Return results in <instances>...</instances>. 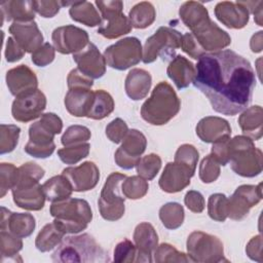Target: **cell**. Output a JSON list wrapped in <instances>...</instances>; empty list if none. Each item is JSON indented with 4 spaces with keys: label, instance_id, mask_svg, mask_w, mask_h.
Returning <instances> with one entry per match:
<instances>
[{
    "label": "cell",
    "instance_id": "cell-38",
    "mask_svg": "<svg viewBox=\"0 0 263 263\" xmlns=\"http://www.w3.org/2000/svg\"><path fill=\"white\" fill-rule=\"evenodd\" d=\"M184 218V208L178 202H167L159 210V219L167 229L174 230L179 228L183 224Z\"/></svg>",
    "mask_w": 263,
    "mask_h": 263
},
{
    "label": "cell",
    "instance_id": "cell-55",
    "mask_svg": "<svg viewBox=\"0 0 263 263\" xmlns=\"http://www.w3.org/2000/svg\"><path fill=\"white\" fill-rule=\"evenodd\" d=\"M35 12L42 17H53L62 7V1H32Z\"/></svg>",
    "mask_w": 263,
    "mask_h": 263
},
{
    "label": "cell",
    "instance_id": "cell-31",
    "mask_svg": "<svg viewBox=\"0 0 263 263\" xmlns=\"http://www.w3.org/2000/svg\"><path fill=\"white\" fill-rule=\"evenodd\" d=\"M238 124L243 136L253 141L260 140L263 135V110L259 105L249 107L238 117Z\"/></svg>",
    "mask_w": 263,
    "mask_h": 263
},
{
    "label": "cell",
    "instance_id": "cell-59",
    "mask_svg": "<svg viewBox=\"0 0 263 263\" xmlns=\"http://www.w3.org/2000/svg\"><path fill=\"white\" fill-rule=\"evenodd\" d=\"M26 51L21 47V45L13 39V37H8L5 45V60L8 63H14L23 59Z\"/></svg>",
    "mask_w": 263,
    "mask_h": 263
},
{
    "label": "cell",
    "instance_id": "cell-51",
    "mask_svg": "<svg viewBox=\"0 0 263 263\" xmlns=\"http://www.w3.org/2000/svg\"><path fill=\"white\" fill-rule=\"evenodd\" d=\"M198 158H199V153L193 145L183 144L177 149L174 160L183 162L195 170Z\"/></svg>",
    "mask_w": 263,
    "mask_h": 263
},
{
    "label": "cell",
    "instance_id": "cell-33",
    "mask_svg": "<svg viewBox=\"0 0 263 263\" xmlns=\"http://www.w3.org/2000/svg\"><path fill=\"white\" fill-rule=\"evenodd\" d=\"M45 197L50 202L61 201L71 197L72 186L64 175L53 176L42 185Z\"/></svg>",
    "mask_w": 263,
    "mask_h": 263
},
{
    "label": "cell",
    "instance_id": "cell-25",
    "mask_svg": "<svg viewBox=\"0 0 263 263\" xmlns=\"http://www.w3.org/2000/svg\"><path fill=\"white\" fill-rule=\"evenodd\" d=\"M14 203L27 211H40L45 203L46 197L42 185H16L11 189Z\"/></svg>",
    "mask_w": 263,
    "mask_h": 263
},
{
    "label": "cell",
    "instance_id": "cell-12",
    "mask_svg": "<svg viewBox=\"0 0 263 263\" xmlns=\"http://www.w3.org/2000/svg\"><path fill=\"white\" fill-rule=\"evenodd\" d=\"M262 199V184L240 185L227 198V216L235 221L242 220L250 210Z\"/></svg>",
    "mask_w": 263,
    "mask_h": 263
},
{
    "label": "cell",
    "instance_id": "cell-27",
    "mask_svg": "<svg viewBox=\"0 0 263 263\" xmlns=\"http://www.w3.org/2000/svg\"><path fill=\"white\" fill-rule=\"evenodd\" d=\"M95 90L85 87L69 88L65 97L67 111L75 117H87L92 105Z\"/></svg>",
    "mask_w": 263,
    "mask_h": 263
},
{
    "label": "cell",
    "instance_id": "cell-58",
    "mask_svg": "<svg viewBox=\"0 0 263 263\" xmlns=\"http://www.w3.org/2000/svg\"><path fill=\"white\" fill-rule=\"evenodd\" d=\"M68 87L74 88V87H85V88H91L93 85V80L89 77L82 74L77 68L70 71L67 77Z\"/></svg>",
    "mask_w": 263,
    "mask_h": 263
},
{
    "label": "cell",
    "instance_id": "cell-2",
    "mask_svg": "<svg viewBox=\"0 0 263 263\" xmlns=\"http://www.w3.org/2000/svg\"><path fill=\"white\" fill-rule=\"evenodd\" d=\"M51 259L59 263L109 262L108 253L89 234L67 236L52 253Z\"/></svg>",
    "mask_w": 263,
    "mask_h": 263
},
{
    "label": "cell",
    "instance_id": "cell-35",
    "mask_svg": "<svg viewBox=\"0 0 263 263\" xmlns=\"http://www.w3.org/2000/svg\"><path fill=\"white\" fill-rule=\"evenodd\" d=\"M179 15L184 25L192 30L198 24L210 17L208 9L201 2L187 1L179 9Z\"/></svg>",
    "mask_w": 263,
    "mask_h": 263
},
{
    "label": "cell",
    "instance_id": "cell-21",
    "mask_svg": "<svg viewBox=\"0 0 263 263\" xmlns=\"http://www.w3.org/2000/svg\"><path fill=\"white\" fill-rule=\"evenodd\" d=\"M36 227V221L33 215L28 213H12L4 206H1L0 230L8 231L13 235L25 238L30 236Z\"/></svg>",
    "mask_w": 263,
    "mask_h": 263
},
{
    "label": "cell",
    "instance_id": "cell-48",
    "mask_svg": "<svg viewBox=\"0 0 263 263\" xmlns=\"http://www.w3.org/2000/svg\"><path fill=\"white\" fill-rule=\"evenodd\" d=\"M91 137V133L88 127L83 125L74 124L69 126L61 138V143L66 146H71L75 144L85 143Z\"/></svg>",
    "mask_w": 263,
    "mask_h": 263
},
{
    "label": "cell",
    "instance_id": "cell-16",
    "mask_svg": "<svg viewBox=\"0 0 263 263\" xmlns=\"http://www.w3.org/2000/svg\"><path fill=\"white\" fill-rule=\"evenodd\" d=\"M191 33L204 52L219 51L231 43L229 34L222 30L210 17L194 27L191 30Z\"/></svg>",
    "mask_w": 263,
    "mask_h": 263
},
{
    "label": "cell",
    "instance_id": "cell-47",
    "mask_svg": "<svg viewBox=\"0 0 263 263\" xmlns=\"http://www.w3.org/2000/svg\"><path fill=\"white\" fill-rule=\"evenodd\" d=\"M18 177V167L12 163H0V197H4L8 190L12 189Z\"/></svg>",
    "mask_w": 263,
    "mask_h": 263
},
{
    "label": "cell",
    "instance_id": "cell-60",
    "mask_svg": "<svg viewBox=\"0 0 263 263\" xmlns=\"http://www.w3.org/2000/svg\"><path fill=\"white\" fill-rule=\"evenodd\" d=\"M246 253L248 257L254 261L262 262V236L261 234L256 235L250 239L246 247Z\"/></svg>",
    "mask_w": 263,
    "mask_h": 263
},
{
    "label": "cell",
    "instance_id": "cell-53",
    "mask_svg": "<svg viewBox=\"0 0 263 263\" xmlns=\"http://www.w3.org/2000/svg\"><path fill=\"white\" fill-rule=\"evenodd\" d=\"M55 57V49L54 47L46 42L43 43L42 46H40L37 50H35L32 53L31 60L33 62V64H35L38 67H45L47 65H49Z\"/></svg>",
    "mask_w": 263,
    "mask_h": 263
},
{
    "label": "cell",
    "instance_id": "cell-46",
    "mask_svg": "<svg viewBox=\"0 0 263 263\" xmlns=\"http://www.w3.org/2000/svg\"><path fill=\"white\" fill-rule=\"evenodd\" d=\"M208 214L211 219L224 222L227 216V197L223 193H214L208 200Z\"/></svg>",
    "mask_w": 263,
    "mask_h": 263
},
{
    "label": "cell",
    "instance_id": "cell-3",
    "mask_svg": "<svg viewBox=\"0 0 263 263\" xmlns=\"http://www.w3.org/2000/svg\"><path fill=\"white\" fill-rule=\"evenodd\" d=\"M180 108L181 101L173 86L160 81L142 105L141 116L152 125H163L179 113Z\"/></svg>",
    "mask_w": 263,
    "mask_h": 263
},
{
    "label": "cell",
    "instance_id": "cell-30",
    "mask_svg": "<svg viewBox=\"0 0 263 263\" xmlns=\"http://www.w3.org/2000/svg\"><path fill=\"white\" fill-rule=\"evenodd\" d=\"M2 24L6 21L32 22L35 18V10L32 1L9 0L0 3Z\"/></svg>",
    "mask_w": 263,
    "mask_h": 263
},
{
    "label": "cell",
    "instance_id": "cell-28",
    "mask_svg": "<svg viewBox=\"0 0 263 263\" xmlns=\"http://www.w3.org/2000/svg\"><path fill=\"white\" fill-rule=\"evenodd\" d=\"M152 84L150 73L144 69H132L125 78L124 88L127 97L134 101H139L148 95Z\"/></svg>",
    "mask_w": 263,
    "mask_h": 263
},
{
    "label": "cell",
    "instance_id": "cell-20",
    "mask_svg": "<svg viewBox=\"0 0 263 263\" xmlns=\"http://www.w3.org/2000/svg\"><path fill=\"white\" fill-rule=\"evenodd\" d=\"M8 31L26 52L33 53L43 45V35L34 21L13 22Z\"/></svg>",
    "mask_w": 263,
    "mask_h": 263
},
{
    "label": "cell",
    "instance_id": "cell-40",
    "mask_svg": "<svg viewBox=\"0 0 263 263\" xmlns=\"http://www.w3.org/2000/svg\"><path fill=\"white\" fill-rule=\"evenodd\" d=\"M149 189L147 180L141 176L126 177L121 183V192L125 198L140 199L144 197Z\"/></svg>",
    "mask_w": 263,
    "mask_h": 263
},
{
    "label": "cell",
    "instance_id": "cell-42",
    "mask_svg": "<svg viewBox=\"0 0 263 263\" xmlns=\"http://www.w3.org/2000/svg\"><path fill=\"white\" fill-rule=\"evenodd\" d=\"M161 167V158L155 153H150L140 158L136 164V170L139 176L147 181L153 180Z\"/></svg>",
    "mask_w": 263,
    "mask_h": 263
},
{
    "label": "cell",
    "instance_id": "cell-19",
    "mask_svg": "<svg viewBox=\"0 0 263 263\" xmlns=\"http://www.w3.org/2000/svg\"><path fill=\"white\" fill-rule=\"evenodd\" d=\"M77 69L90 79H99L106 72V61L98 47L89 42L85 48L73 54Z\"/></svg>",
    "mask_w": 263,
    "mask_h": 263
},
{
    "label": "cell",
    "instance_id": "cell-34",
    "mask_svg": "<svg viewBox=\"0 0 263 263\" xmlns=\"http://www.w3.org/2000/svg\"><path fill=\"white\" fill-rule=\"evenodd\" d=\"M65 234L66 233L52 221L44 225L39 231L35 239V247L40 252H49L62 242Z\"/></svg>",
    "mask_w": 263,
    "mask_h": 263
},
{
    "label": "cell",
    "instance_id": "cell-14",
    "mask_svg": "<svg viewBox=\"0 0 263 263\" xmlns=\"http://www.w3.org/2000/svg\"><path fill=\"white\" fill-rule=\"evenodd\" d=\"M46 108V97L40 89H34L15 97L11 106L13 119L29 122L42 115Z\"/></svg>",
    "mask_w": 263,
    "mask_h": 263
},
{
    "label": "cell",
    "instance_id": "cell-9",
    "mask_svg": "<svg viewBox=\"0 0 263 263\" xmlns=\"http://www.w3.org/2000/svg\"><path fill=\"white\" fill-rule=\"evenodd\" d=\"M104 22L98 29V33L107 39H115L129 33L133 29L127 16L122 12V1H96Z\"/></svg>",
    "mask_w": 263,
    "mask_h": 263
},
{
    "label": "cell",
    "instance_id": "cell-10",
    "mask_svg": "<svg viewBox=\"0 0 263 263\" xmlns=\"http://www.w3.org/2000/svg\"><path fill=\"white\" fill-rule=\"evenodd\" d=\"M186 248L188 255L194 262L218 263L227 261L224 258V247L222 241L215 235L193 231L189 234Z\"/></svg>",
    "mask_w": 263,
    "mask_h": 263
},
{
    "label": "cell",
    "instance_id": "cell-50",
    "mask_svg": "<svg viewBox=\"0 0 263 263\" xmlns=\"http://www.w3.org/2000/svg\"><path fill=\"white\" fill-rule=\"evenodd\" d=\"M114 261L118 263L137 262L138 250L135 243L127 238L118 242L114 249Z\"/></svg>",
    "mask_w": 263,
    "mask_h": 263
},
{
    "label": "cell",
    "instance_id": "cell-32",
    "mask_svg": "<svg viewBox=\"0 0 263 263\" xmlns=\"http://www.w3.org/2000/svg\"><path fill=\"white\" fill-rule=\"evenodd\" d=\"M69 14L73 21L81 23L87 27L101 26L103 22L97 8L88 1L73 2L70 6Z\"/></svg>",
    "mask_w": 263,
    "mask_h": 263
},
{
    "label": "cell",
    "instance_id": "cell-17",
    "mask_svg": "<svg viewBox=\"0 0 263 263\" xmlns=\"http://www.w3.org/2000/svg\"><path fill=\"white\" fill-rule=\"evenodd\" d=\"M194 173V168L183 162L175 160L167 162L159 178V187L167 193L180 192L190 184Z\"/></svg>",
    "mask_w": 263,
    "mask_h": 263
},
{
    "label": "cell",
    "instance_id": "cell-18",
    "mask_svg": "<svg viewBox=\"0 0 263 263\" xmlns=\"http://www.w3.org/2000/svg\"><path fill=\"white\" fill-rule=\"evenodd\" d=\"M64 175L70 182L73 191L85 192L93 189L100 179V171L92 161H85L77 166H69L63 170Z\"/></svg>",
    "mask_w": 263,
    "mask_h": 263
},
{
    "label": "cell",
    "instance_id": "cell-36",
    "mask_svg": "<svg viewBox=\"0 0 263 263\" xmlns=\"http://www.w3.org/2000/svg\"><path fill=\"white\" fill-rule=\"evenodd\" d=\"M156 17V11L152 3L143 1L137 3L128 12V20L133 28L145 29L153 24Z\"/></svg>",
    "mask_w": 263,
    "mask_h": 263
},
{
    "label": "cell",
    "instance_id": "cell-54",
    "mask_svg": "<svg viewBox=\"0 0 263 263\" xmlns=\"http://www.w3.org/2000/svg\"><path fill=\"white\" fill-rule=\"evenodd\" d=\"M180 47L185 53H187L189 57H191L194 60H198L201 55L206 53L200 47V45L198 44V42L196 41L192 33H189V32L182 35Z\"/></svg>",
    "mask_w": 263,
    "mask_h": 263
},
{
    "label": "cell",
    "instance_id": "cell-4",
    "mask_svg": "<svg viewBox=\"0 0 263 263\" xmlns=\"http://www.w3.org/2000/svg\"><path fill=\"white\" fill-rule=\"evenodd\" d=\"M63 129L62 119L54 113L48 112L40 116L39 120L29 127V141L25 146V151L35 158H47L54 149V136Z\"/></svg>",
    "mask_w": 263,
    "mask_h": 263
},
{
    "label": "cell",
    "instance_id": "cell-56",
    "mask_svg": "<svg viewBox=\"0 0 263 263\" xmlns=\"http://www.w3.org/2000/svg\"><path fill=\"white\" fill-rule=\"evenodd\" d=\"M230 137L222 138L213 143L211 149V155L219 162L220 165H226L228 163V143Z\"/></svg>",
    "mask_w": 263,
    "mask_h": 263
},
{
    "label": "cell",
    "instance_id": "cell-6",
    "mask_svg": "<svg viewBox=\"0 0 263 263\" xmlns=\"http://www.w3.org/2000/svg\"><path fill=\"white\" fill-rule=\"evenodd\" d=\"M50 215L53 222L65 233H79L86 229L92 220V212L89 203L80 198L69 197L67 199L51 202Z\"/></svg>",
    "mask_w": 263,
    "mask_h": 263
},
{
    "label": "cell",
    "instance_id": "cell-24",
    "mask_svg": "<svg viewBox=\"0 0 263 263\" xmlns=\"http://www.w3.org/2000/svg\"><path fill=\"white\" fill-rule=\"evenodd\" d=\"M5 80L8 90L14 97L37 89L38 87L37 76L27 65H20L8 70Z\"/></svg>",
    "mask_w": 263,
    "mask_h": 263
},
{
    "label": "cell",
    "instance_id": "cell-11",
    "mask_svg": "<svg viewBox=\"0 0 263 263\" xmlns=\"http://www.w3.org/2000/svg\"><path fill=\"white\" fill-rule=\"evenodd\" d=\"M103 55L109 67L123 71L142 61L143 48L137 37H125L108 46Z\"/></svg>",
    "mask_w": 263,
    "mask_h": 263
},
{
    "label": "cell",
    "instance_id": "cell-23",
    "mask_svg": "<svg viewBox=\"0 0 263 263\" xmlns=\"http://www.w3.org/2000/svg\"><path fill=\"white\" fill-rule=\"evenodd\" d=\"M134 243L138 250L137 262H152V256L158 246V235L148 222L138 224L134 231Z\"/></svg>",
    "mask_w": 263,
    "mask_h": 263
},
{
    "label": "cell",
    "instance_id": "cell-13",
    "mask_svg": "<svg viewBox=\"0 0 263 263\" xmlns=\"http://www.w3.org/2000/svg\"><path fill=\"white\" fill-rule=\"evenodd\" d=\"M147 147V140L143 133L138 129H128L121 146L115 151L114 160L115 163L123 168L130 170L141 158V155L145 152Z\"/></svg>",
    "mask_w": 263,
    "mask_h": 263
},
{
    "label": "cell",
    "instance_id": "cell-45",
    "mask_svg": "<svg viewBox=\"0 0 263 263\" xmlns=\"http://www.w3.org/2000/svg\"><path fill=\"white\" fill-rule=\"evenodd\" d=\"M44 170L35 162H26L18 167V177L15 185L37 184L43 178Z\"/></svg>",
    "mask_w": 263,
    "mask_h": 263
},
{
    "label": "cell",
    "instance_id": "cell-52",
    "mask_svg": "<svg viewBox=\"0 0 263 263\" xmlns=\"http://www.w3.org/2000/svg\"><path fill=\"white\" fill-rule=\"evenodd\" d=\"M105 130L107 138L111 142L118 144L121 143L124 139L125 135L128 132V127L127 124L121 118H115L107 124Z\"/></svg>",
    "mask_w": 263,
    "mask_h": 263
},
{
    "label": "cell",
    "instance_id": "cell-15",
    "mask_svg": "<svg viewBox=\"0 0 263 263\" xmlns=\"http://www.w3.org/2000/svg\"><path fill=\"white\" fill-rule=\"evenodd\" d=\"M51 40L54 49L63 54L77 53L89 43L87 32L74 25L62 26L54 29Z\"/></svg>",
    "mask_w": 263,
    "mask_h": 263
},
{
    "label": "cell",
    "instance_id": "cell-57",
    "mask_svg": "<svg viewBox=\"0 0 263 263\" xmlns=\"http://www.w3.org/2000/svg\"><path fill=\"white\" fill-rule=\"evenodd\" d=\"M184 203L187 209L193 213H201L205 206L204 197L200 192L195 190H189L185 194Z\"/></svg>",
    "mask_w": 263,
    "mask_h": 263
},
{
    "label": "cell",
    "instance_id": "cell-44",
    "mask_svg": "<svg viewBox=\"0 0 263 263\" xmlns=\"http://www.w3.org/2000/svg\"><path fill=\"white\" fill-rule=\"evenodd\" d=\"M21 128L14 124L0 125V154L9 153L14 150L20 138Z\"/></svg>",
    "mask_w": 263,
    "mask_h": 263
},
{
    "label": "cell",
    "instance_id": "cell-37",
    "mask_svg": "<svg viewBox=\"0 0 263 263\" xmlns=\"http://www.w3.org/2000/svg\"><path fill=\"white\" fill-rule=\"evenodd\" d=\"M115 104L112 96L103 89L95 90V97L87 118L101 120L109 116L114 110Z\"/></svg>",
    "mask_w": 263,
    "mask_h": 263
},
{
    "label": "cell",
    "instance_id": "cell-7",
    "mask_svg": "<svg viewBox=\"0 0 263 263\" xmlns=\"http://www.w3.org/2000/svg\"><path fill=\"white\" fill-rule=\"evenodd\" d=\"M125 178V175L114 172L108 176L102 188L98 205L100 214L105 220L116 221L124 215L125 197L121 195L120 187Z\"/></svg>",
    "mask_w": 263,
    "mask_h": 263
},
{
    "label": "cell",
    "instance_id": "cell-39",
    "mask_svg": "<svg viewBox=\"0 0 263 263\" xmlns=\"http://www.w3.org/2000/svg\"><path fill=\"white\" fill-rule=\"evenodd\" d=\"M23 249V241L21 237L13 235L8 231H0V254L1 262L17 261V253Z\"/></svg>",
    "mask_w": 263,
    "mask_h": 263
},
{
    "label": "cell",
    "instance_id": "cell-43",
    "mask_svg": "<svg viewBox=\"0 0 263 263\" xmlns=\"http://www.w3.org/2000/svg\"><path fill=\"white\" fill-rule=\"evenodd\" d=\"M90 150V145L85 143L75 144L71 146H66L58 150V156L66 164H76L83 158H85Z\"/></svg>",
    "mask_w": 263,
    "mask_h": 263
},
{
    "label": "cell",
    "instance_id": "cell-1",
    "mask_svg": "<svg viewBox=\"0 0 263 263\" xmlns=\"http://www.w3.org/2000/svg\"><path fill=\"white\" fill-rule=\"evenodd\" d=\"M193 84L221 114L233 116L247 109L256 86L251 63L231 49L206 52L198 59Z\"/></svg>",
    "mask_w": 263,
    "mask_h": 263
},
{
    "label": "cell",
    "instance_id": "cell-61",
    "mask_svg": "<svg viewBox=\"0 0 263 263\" xmlns=\"http://www.w3.org/2000/svg\"><path fill=\"white\" fill-rule=\"evenodd\" d=\"M263 32L259 31L256 34H254L250 41V47L253 52H261L263 48V38H262Z\"/></svg>",
    "mask_w": 263,
    "mask_h": 263
},
{
    "label": "cell",
    "instance_id": "cell-41",
    "mask_svg": "<svg viewBox=\"0 0 263 263\" xmlns=\"http://www.w3.org/2000/svg\"><path fill=\"white\" fill-rule=\"evenodd\" d=\"M154 261L157 263H172V262H194L193 259L185 253L179 252L174 246L163 242L157 246L153 253Z\"/></svg>",
    "mask_w": 263,
    "mask_h": 263
},
{
    "label": "cell",
    "instance_id": "cell-29",
    "mask_svg": "<svg viewBox=\"0 0 263 263\" xmlns=\"http://www.w3.org/2000/svg\"><path fill=\"white\" fill-rule=\"evenodd\" d=\"M196 69L194 65L183 55H176L170 62L166 74L173 80L177 88H186L195 77Z\"/></svg>",
    "mask_w": 263,
    "mask_h": 263
},
{
    "label": "cell",
    "instance_id": "cell-5",
    "mask_svg": "<svg viewBox=\"0 0 263 263\" xmlns=\"http://www.w3.org/2000/svg\"><path fill=\"white\" fill-rule=\"evenodd\" d=\"M262 151L255 147L254 141L247 136H235L228 143V162L232 171L246 178L261 174L263 167Z\"/></svg>",
    "mask_w": 263,
    "mask_h": 263
},
{
    "label": "cell",
    "instance_id": "cell-26",
    "mask_svg": "<svg viewBox=\"0 0 263 263\" xmlns=\"http://www.w3.org/2000/svg\"><path fill=\"white\" fill-rule=\"evenodd\" d=\"M197 137L204 143H214L222 138L230 137L231 127L229 122L218 116L201 118L195 128Z\"/></svg>",
    "mask_w": 263,
    "mask_h": 263
},
{
    "label": "cell",
    "instance_id": "cell-22",
    "mask_svg": "<svg viewBox=\"0 0 263 263\" xmlns=\"http://www.w3.org/2000/svg\"><path fill=\"white\" fill-rule=\"evenodd\" d=\"M215 15L229 29H242L250 20V12L240 1H222L215 6Z\"/></svg>",
    "mask_w": 263,
    "mask_h": 263
},
{
    "label": "cell",
    "instance_id": "cell-49",
    "mask_svg": "<svg viewBox=\"0 0 263 263\" xmlns=\"http://www.w3.org/2000/svg\"><path fill=\"white\" fill-rule=\"evenodd\" d=\"M220 164L219 162L210 154L206 155L199 164V179L205 183L215 182L220 176Z\"/></svg>",
    "mask_w": 263,
    "mask_h": 263
},
{
    "label": "cell",
    "instance_id": "cell-8",
    "mask_svg": "<svg viewBox=\"0 0 263 263\" xmlns=\"http://www.w3.org/2000/svg\"><path fill=\"white\" fill-rule=\"evenodd\" d=\"M181 33L173 28H158L145 42L143 47V63H153L158 57L163 61L174 57L176 49L181 46Z\"/></svg>",
    "mask_w": 263,
    "mask_h": 263
}]
</instances>
